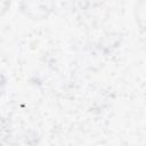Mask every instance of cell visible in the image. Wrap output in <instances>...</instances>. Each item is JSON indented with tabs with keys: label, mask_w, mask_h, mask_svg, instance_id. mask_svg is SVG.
Instances as JSON below:
<instances>
[{
	"label": "cell",
	"mask_w": 146,
	"mask_h": 146,
	"mask_svg": "<svg viewBox=\"0 0 146 146\" xmlns=\"http://www.w3.org/2000/svg\"><path fill=\"white\" fill-rule=\"evenodd\" d=\"M6 86H7V79L5 73L0 70V98L3 96L5 91H6Z\"/></svg>",
	"instance_id": "6da1fadb"
}]
</instances>
